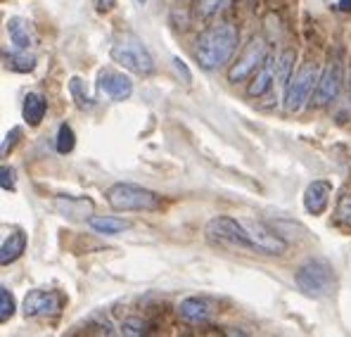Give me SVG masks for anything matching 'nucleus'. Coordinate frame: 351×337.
<instances>
[{"instance_id": "nucleus-1", "label": "nucleus", "mask_w": 351, "mask_h": 337, "mask_svg": "<svg viewBox=\"0 0 351 337\" xmlns=\"http://www.w3.org/2000/svg\"><path fill=\"white\" fill-rule=\"evenodd\" d=\"M195 45V60L199 62V67L206 71L219 69L228 65L237 50V29L230 22H219L202 31Z\"/></svg>"}, {"instance_id": "nucleus-2", "label": "nucleus", "mask_w": 351, "mask_h": 337, "mask_svg": "<svg viewBox=\"0 0 351 337\" xmlns=\"http://www.w3.org/2000/svg\"><path fill=\"white\" fill-rule=\"evenodd\" d=\"M294 283L308 297H330L337 288V276L328 259H306L294 273Z\"/></svg>"}, {"instance_id": "nucleus-3", "label": "nucleus", "mask_w": 351, "mask_h": 337, "mask_svg": "<svg viewBox=\"0 0 351 337\" xmlns=\"http://www.w3.org/2000/svg\"><path fill=\"white\" fill-rule=\"evenodd\" d=\"M110 55L117 65H121L123 69L133 71V74H141V76L154 74L152 55H149L145 43L136 34H119L117 40L112 43Z\"/></svg>"}, {"instance_id": "nucleus-4", "label": "nucleus", "mask_w": 351, "mask_h": 337, "mask_svg": "<svg viewBox=\"0 0 351 337\" xmlns=\"http://www.w3.org/2000/svg\"><path fill=\"white\" fill-rule=\"evenodd\" d=\"M105 197L114 211H154L162 207V197L157 193L133 183H114Z\"/></svg>"}, {"instance_id": "nucleus-5", "label": "nucleus", "mask_w": 351, "mask_h": 337, "mask_svg": "<svg viewBox=\"0 0 351 337\" xmlns=\"http://www.w3.org/2000/svg\"><path fill=\"white\" fill-rule=\"evenodd\" d=\"M318 84V67L313 62H304L297 71L290 76L285 88V110L287 112H299L306 105L308 95L313 93V88Z\"/></svg>"}, {"instance_id": "nucleus-6", "label": "nucleus", "mask_w": 351, "mask_h": 337, "mask_svg": "<svg viewBox=\"0 0 351 337\" xmlns=\"http://www.w3.org/2000/svg\"><path fill=\"white\" fill-rule=\"evenodd\" d=\"M206 237H209L211 242H219V245L240 247V250L254 252L250 235H247V231L242 228L240 219H233V216H214V219L206 224Z\"/></svg>"}, {"instance_id": "nucleus-7", "label": "nucleus", "mask_w": 351, "mask_h": 337, "mask_svg": "<svg viewBox=\"0 0 351 337\" xmlns=\"http://www.w3.org/2000/svg\"><path fill=\"white\" fill-rule=\"evenodd\" d=\"M268 57V43L263 36H252V40L245 45V50L237 57V62L228 69V81L230 84H240L250 74H254L256 69L266 62Z\"/></svg>"}, {"instance_id": "nucleus-8", "label": "nucleus", "mask_w": 351, "mask_h": 337, "mask_svg": "<svg viewBox=\"0 0 351 337\" xmlns=\"http://www.w3.org/2000/svg\"><path fill=\"white\" fill-rule=\"evenodd\" d=\"M344 81V65H342V57L335 55L328 60L325 69L318 76V84L313 88V105L316 107H325L339 95V88H342Z\"/></svg>"}, {"instance_id": "nucleus-9", "label": "nucleus", "mask_w": 351, "mask_h": 337, "mask_svg": "<svg viewBox=\"0 0 351 337\" xmlns=\"http://www.w3.org/2000/svg\"><path fill=\"white\" fill-rule=\"evenodd\" d=\"M240 224L247 231V235H250L254 252L266 254V257H280V254L287 252V242L282 240L271 226L261 224V221H254V219H240Z\"/></svg>"}, {"instance_id": "nucleus-10", "label": "nucleus", "mask_w": 351, "mask_h": 337, "mask_svg": "<svg viewBox=\"0 0 351 337\" xmlns=\"http://www.w3.org/2000/svg\"><path fill=\"white\" fill-rule=\"evenodd\" d=\"M66 299L58 290H29L24 297V316L36 318V316H58L64 309Z\"/></svg>"}, {"instance_id": "nucleus-11", "label": "nucleus", "mask_w": 351, "mask_h": 337, "mask_svg": "<svg viewBox=\"0 0 351 337\" xmlns=\"http://www.w3.org/2000/svg\"><path fill=\"white\" fill-rule=\"evenodd\" d=\"M97 91L105 93V95L112 97V100L121 102V100H128V97H131L133 81H131V76H126L123 71L105 67V69L97 71Z\"/></svg>"}, {"instance_id": "nucleus-12", "label": "nucleus", "mask_w": 351, "mask_h": 337, "mask_svg": "<svg viewBox=\"0 0 351 337\" xmlns=\"http://www.w3.org/2000/svg\"><path fill=\"white\" fill-rule=\"evenodd\" d=\"M55 209L58 214H62L64 219L71 221H88L95 211V202L90 197H69V195H62L55 200Z\"/></svg>"}, {"instance_id": "nucleus-13", "label": "nucleus", "mask_w": 351, "mask_h": 337, "mask_svg": "<svg viewBox=\"0 0 351 337\" xmlns=\"http://www.w3.org/2000/svg\"><path fill=\"white\" fill-rule=\"evenodd\" d=\"M330 195H332V183L330 181H313V183H308L306 193H304V209L313 216H321L330 202Z\"/></svg>"}, {"instance_id": "nucleus-14", "label": "nucleus", "mask_w": 351, "mask_h": 337, "mask_svg": "<svg viewBox=\"0 0 351 337\" xmlns=\"http://www.w3.org/2000/svg\"><path fill=\"white\" fill-rule=\"evenodd\" d=\"M178 316L185 321V323H193V325H204L209 323L211 318V309L204 299L199 297H185L183 302L178 304Z\"/></svg>"}, {"instance_id": "nucleus-15", "label": "nucleus", "mask_w": 351, "mask_h": 337, "mask_svg": "<svg viewBox=\"0 0 351 337\" xmlns=\"http://www.w3.org/2000/svg\"><path fill=\"white\" fill-rule=\"evenodd\" d=\"M8 36L10 43L17 50H29L34 45V27H31L29 19L24 17H10L8 19Z\"/></svg>"}, {"instance_id": "nucleus-16", "label": "nucleus", "mask_w": 351, "mask_h": 337, "mask_svg": "<svg viewBox=\"0 0 351 337\" xmlns=\"http://www.w3.org/2000/svg\"><path fill=\"white\" fill-rule=\"evenodd\" d=\"M276 62H273V57H266V62L259 67V69L254 71V79H252L250 88H247V93H250L252 97H259L263 93H268V88L273 86V81H276Z\"/></svg>"}, {"instance_id": "nucleus-17", "label": "nucleus", "mask_w": 351, "mask_h": 337, "mask_svg": "<svg viewBox=\"0 0 351 337\" xmlns=\"http://www.w3.org/2000/svg\"><path fill=\"white\" fill-rule=\"evenodd\" d=\"M27 250V235L24 231H14L12 235H8L3 240V247H0V264L8 266V264L17 262L19 257Z\"/></svg>"}, {"instance_id": "nucleus-18", "label": "nucleus", "mask_w": 351, "mask_h": 337, "mask_svg": "<svg viewBox=\"0 0 351 337\" xmlns=\"http://www.w3.org/2000/svg\"><path fill=\"white\" fill-rule=\"evenodd\" d=\"M45 112H48V102H45V97L40 95V93H29V95L24 97L22 117L29 126H38V124L43 121Z\"/></svg>"}, {"instance_id": "nucleus-19", "label": "nucleus", "mask_w": 351, "mask_h": 337, "mask_svg": "<svg viewBox=\"0 0 351 337\" xmlns=\"http://www.w3.org/2000/svg\"><path fill=\"white\" fill-rule=\"evenodd\" d=\"M88 224H90L93 231L102 233V235H117V233H121L128 228V221L117 219V216H90Z\"/></svg>"}, {"instance_id": "nucleus-20", "label": "nucleus", "mask_w": 351, "mask_h": 337, "mask_svg": "<svg viewBox=\"0 0 351 337\" xmlns=\"http://www.w3.org/2000/svg\"><path fill=\"white\" fill-rule=\"evenodd\" d=\"M3 60H5V67H8V69L19 71V74L34 71V67H36V57L29 55V50H19V53H5Z\"/></svg>"}, {"instance_id": "nucleus-21", "label": "nucleus", "mask_w": 351, "mask_h": 337, "mask_svg": "<svg viewBox=\"0 0 351 337\" xmlns=\"http://www.w3.org/2000/svg\"><path fill=\"white\" fill-rule=\"evenodd\" d=\"M69 91H71V97H74V102H76V107H79V110H90V107L95 105V100L88 95L84 81H81L79 76H74V79L69 81Z\"/></svg>"}, {"instance_id": "nucleus-22", "label": "nucleus", "mask_w": 351, "mask_h": 337, "mask_svg": "<svg viewBox=\"0 0 351 337\" xmlns=\"http://www.w3.org/2000/svg\"><path fill=\"white\" fill-rule=\"evenodd\" d=\"M76 145V133L69 124H62L60 131H58V138H55V148H58L60 154H69Z\"/></svg>"}, {"instance_id": "nucleus-23", "label": "nucleus", "mask_w": 351, "mask_h": 337, "mask_svg": "<svg viewBox=\"0 0 351 337\" xmlns=\"http://www.w3.org/2000/svg\"><path fill=\"white\" fill-rule=\"evenodd\" d=\"M230 3H233V0H197V3H195V12H197V17L206 19V17H214L221 10H226Z\"/></svg>"}, {"instance_id": "nucleus-24", "label": "nucleus", "mask_w": 351, "mask_h": 337, "mask_svg": "<svg viewBox=\"0 0 351 337\" xmlns=\"http://www.w3.org/2000/svg\"><path fill=\"white\" fill-rule=\"evenodd\" d=\"M294 60H297V53H294V50H285V53L280 55V60L276 62V76L280 84H287V81H290V71H292Z\"/></svg>"}, {"instance_id": "nucleus-25", "label": "nucleus", "mask_w": 351, "mask_h": 337, "mask_svg": "<svg viewBox=\"0 0 351 337\" xmlns=\"http://www.w3.org/2000/svg\"><path fill=\"white\" fill-rule=\"evenodd\" d=\"M335 221L342 228H351V195L344 193L337 202V209H335Z\"/></svg>"}, {"instance_id": "nucleus-26", "label": "nucleus", "mask_w": 351, "mask_h": 337, "mask_svg": "<svg viewBox=\"0 0 351 337\" xmlns=\"http://www.w3.org/2000/svg\"><path fill=\"white\" fill-rule=\"evenodd\" d=\"M149 333V325L145 323L143 318H126L121 323V335H126V337H141V335H147Z\"/></svg>"}, {"instance_id": "nucleus-27", "label": "nucleus", "mask_w": 351, "mask_h": 337, "mask_svg": "<svg viewBox=\"0 0 351 337\" xmlns=\"http://www.w3.org/2000/svg\"><path fill=\"white\" fill-rule=\"evenodd\" d=\"M14 316V297L8 288H0V323H5L8 318Z\"/></svg>"}, {"instance_id": "nucleus-28", "label": "nucleus", "mask_w": 351, "mask_h": 337, "mask_svg": "<svg viewBox=\"0 0 351 337\" xmlns=\"http://www.w3.org/2000/svg\"><path fill=\"white\" fill-rule=\"evenodd\" d=\"M19 138H22V128L19 126H14L12 131L5 136V141H3V148H0V152H3V157H8V152H12V148L19 143Z\"/></svg>"}, {"instance_id": "nucleus-29", "label": "nucleus", "mask_w": 351, "mask_h": 337, "mask_svg": "<svg viewBox=\"0 0 351 337\" xmlns=\"http://www.w3.org/2000/svg\"><path fill=\"white\" fill-rule=\"evenodd\" d=\"M0 185H3V190H12L17 188V183H14V169L8 167V164H3V169H0Z\"/></svg>"}, {"instance_id": "nucleus-30", "label": "nucleus", "mask_w": 351, "mask_h": 337, "mask_svg": "<svg viewBox=\"0 0 351 337\" xmlns=\"http://www.w3.org/2000/svg\"><path fill=\"white\" fill-rule=\"evenodd\" d=\"M173 67H176V71H178V74L183 76L185 84H193V74H190L188 65H185V62L180 60V57H173Z\"/></svg>"}, {"instance_id": "nucleus-31", "label": "nucleus", "mask_w": 351, "mask_h": 337, "mask_svg": "<svg viewBox=\"0 0 351 337\" xmlns=\"http://www.w3.org/2000/svg\"><path fill=\"white\" fill-rule=\"evenodd\" d=\"M97 8V12H110V10H114L117 0H93Z\"/></svg>"}, {"instance_id": "nucleus-32", "label": "nucleus", "mask_w": 351, "mask_h": 337, "mask_svg": "<svg viewBox=\"0 0 351 337\" xmlns=\"http://www.w3.org/2000/svg\"><path fill=\"white\" fill-rule=\"evenodd\" d=\"M136 3H138V5H145V3H147V0H136Z\"/></svg>"}, {"instance_id": "nucleus-33", "label": "nucleus", "mask_w": 351, "mask_h": 337, "mask_svg": "<svg viewBox=\"0 0 351 337\" xmlns=\"http://www.w3.org/2000/svg\"><path fill=\"white\" fill-rule=\"evenodd\" d=\"M349 93H351V84H349Z\"/></svg>"}]
</instances>
